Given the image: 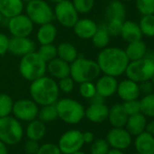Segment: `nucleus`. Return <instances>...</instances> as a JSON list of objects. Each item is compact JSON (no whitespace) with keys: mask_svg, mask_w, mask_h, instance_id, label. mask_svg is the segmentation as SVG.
Wrapping results in <instances>:
<instances>
[{"mask_svg":"<svg viewBox=\"0 0 154 154\" xmlns=\"http://www.w3.org/2000/svg\"><path fill=\"white\" fill-rule=\"evenodd\" d=\"M96 62L104 75L117 78L125 73L130 60L124 50L118 47H106L99 52Z\"/></svg>","mask_w":154,"mask_h":154,"instance_id":"nucleus-1","label":"nucleus"},{"mask_svg":"<svg viewBox=\"0 0 154 154\" xmlns=\"http://www.w3.org/2000/svg\"><path fill=\"white\" fill-rule=\"evenodd\" d=\"M29 93L33 101L44 106L55 104L59 99L60 90L55 79L44 75L31 82Z\"/></svg>","mask_w":154,"mask_h":154,"instance_id":"nucleus-2","label":"nucleus"},{"mask_svg":"<svg viewBox=\"0 0 154 154\" xmlns=\"http://www.w3.org/2000/svg\"><path fill=\"white\" fill-rule=\"evenodd\" d=\"M101 74L97 62L93 60L86 59L83 56L78 58L70 64V77L75 83L93 81Z\"/></svg>","mask_w":154,"mask_h":154,"instance_id":"nucleus-3","label":"nucleus"},{"mask_svg":"<svg viewBox=\"0 0 154 154\" xmlns=\"http://www.w3.org/2000/svg\"><path fill=\"white\" fill-rule=\"evenodd\" d=\"M19 72L27 81H34L46 73V62L35 51L21 57L19 62Z\"/></svg>","mask_w":154,"mask_h":154,"instance_id":"nucleus-4","label":"nucleus"},{"mask_svg":"<svg viewBox=\"0 0 154 154\" xmlns=\"http://www.w3.org/2000/svg\"><path fill=\"white\" fill-rule=\"evenodd\" d=\"M58 118L68 125H76L80 123L85 115L84 106L73 98L58 99L55 103Z\"/></svg>","mask_w":154,"mask_h":154,"instance_id":"nucleus-5","label":"nucleus"},{"mask_svg":"<svg viewBox=\"0 0 154 154\" xmlns=\"http://www.w3.org/2000/svg\"><path fill=\"white\" fill-rule=\"evenodd\" d=\"M24 137V129L19 120L14 116L0 118V141L6 145H15Z\"/></svg>","mask_w":154,"mask_h":154,"instance_id":"nucleus-6","label":"nucleus"},{"mask_svg":"<svg viewBox=\"0 0 154 154\" xmlns=\"http://www.w3.org/2000/svg\"><path fill=\"white\" fill-rule=\"evenodd\" d=\"M25 14L34 24L42 25L51 23L54 17V10L45 0H30L25 5Z\"/></svg>","mask_w":154,"mask_h":154,"instance_id":"nucleus-7","label":"nucleus"},{"mask_svg":"<svg viewBox=\"0 0 154 154\" xmlns=\"http://www.w3.org/2000/svg\"><path fill=\"white\" fill-rule=\"evenodd\" d=\"M125 74L127 78L136 83L151 80L154 74V61L152 58L144 57L141 60L130 61Z\"/></svg>","mask_w":154,"mask_h":154,"instance_id":"nucleus-8","label":"nucleus"},{"mask_svg":"<svg viewBox=\"0 0 154 154\" xmlns=\"http://www.w3.org/2000/svg\"><path fill=\"white\" fill-rule=\"evenodd\" d=\"M54 17L65 28H73L79 19V13L71 0H64L54 7Z\"/></svg>","mask_w":154,"mask_h":154,"instance_id":"nucleus-9","label":"nucleus"},{"mask_svg":"<svg viewBox=\"0 0 154 154\" xmlns=\"http://www.w3.org/2000/svg\"><path fill=\"white\" fill-rule=\"evenodd\" d=\"M38 112V105L32 99L24 98L14 102L12 114L19 121L31 122L37 118Z\"/></svg>","mask_w":154,"mask_h":154,"instance_id":"nucleus-10","label":"nucleus"},{"mask_svg":"<svg viewBox=\"0 0 154 154\" xmlns=\"http://www.w3.org/2000/svg\"><path fill=\"white\" fill-rule=\"evenodd\" d=\"M84 145L83 140V133L79 130L73 129L64 133L59 141L58 148L62 154H72L77 151H80Z\"/></svg>","mask_w":154,"mask_h":154,"instance_id":"nucleus-11","label":"nucleus"},{"mask_svg":"<svg viewBox=\"0 0 154 154\" xmlns=\"http://www.w3.org/2000/svg\"><path fill=\"white\" fill-rule=\"evenodd\" d=\"M7 28L12 37H29L34 24L25 14H20L7 19Z\"/></svg>","mask_w":154,"mask_h":154,"instance_id":"nucleus-12","label":"nucleus"},{"mask_svg":"<svg viewBox=\"0 0 154 154\" xmlns=\"http://www.w3.org/2000/svg\"><path fill=\"white\" fill-rule=\"evenodd\" d=\"M111 149L124 151L128 149L133 143V136L124 127H113L107 134L105 139Z\"/></svg>","mask_w":154,"mask_h":154,"instance_id":"nucleus-13","label":"nucleus"},{"mask_svg":"<svg viewBox=\"0 0 154 154\" xmlns=\"http://www.w3.org/2000/svg\"><path fill=\"white\" fill-rule=\"evenodd\" d=\"M8 51L17 57H23L35 51V43L29 37H12L9 41Z\"/></svg>","mask_w":154,"mask_h":154,"instance_id":"nucleus-14","label":"nucleus"},{"mask_svg":"<svg viewBox=\"0 0 154 154\" xmlns=\"http://www.w3.org/2000/svg\"><path fill=\"white\" fill-rule=\"evenodd\" d=\"M73 29L78 38L91 40L98 29V24L91 18H79Z\"/></svg>","mask_w":154,"mask_h":154,"instance_id":"nucleus-15","label":"nucleus"},{"mask_svg":"<svg viewBox=\"0 0 154 154\" xmlns=\"http://www.w3.org/2000/svg\"><path fill=\"white\" fill-rule=\"evenodd\" d=\"M118 83L116 78L103 74V76L97 79L95 83L96 92L104 98L110 97L116 93Z\"/></svg>","mask_w":154,"mask_h":154,"instance_id":"nucleus-16","label":"nucleus"},{"mask_svg":"<svg viewBox=\"0 0 154 154\" xmlns=\"http://www.w3.org/2000/svg\"><path fill=\"white\" fill-rule=\"evenodd\" d=\"M119 97L123 101L138 99L141 96L139 83H136L129 79H124L118 83L117 91Z\"/></svg>","mask_w":154,"mask_h":154,"instance_id":"nucleus-17","label":"nucleus"},{"mask_svg":"<svg viewBox=\"0 0 154 154\" xmlns=\"http://www.w3.org/2000/svg\"><path fill=\"white\" fill-rule=\"evenodd\" d=\"M46 72L54 79H61L70 76V64L58 57L46 63Z\"/></svg>","mask_w":154,"mask_h":154,"instance_id":"nucleus-18","label":"nucleus"},{"mask_svg":"<svg viewBox=\"0 0 154 154\" xmlns=\"http://www.w3.org/2000/svg\"><path fill=\"white\" fill-rule=\"evenodd\" d=\"M109 114V107L104 104H91L85 109L84 117L90 122L100 124L107 120Z\"/></svg>","mask_w":154,"mask_h":154,"instance_id":"nucleus-19","label":"nucleus"},{"mask_svg":"<svg viewBox=\"0 0 154 154\" xmlns=\"http://www.w3.org/2000/svg\"><path fill=\"white\" fill-rule=\"evenodd\" d=\"M24 10V0H0V13L4 18L10 19L23 14Z\"/></svg>","mask_w":154,"mask_h":154,"instance_id":"nucleus-20","label":"nucleus"},{"mask_svg":"<svg viewBox=\"0 0 154 154\" xmlns=\"http://www.w3.org/2000/svg\"><path fill=\"white\" fill-rule=\"evenodd\" d=\"M147 123L148 121L146 116L143 114L139 113L133 116H130L128 117L124 128L132 136H137L140 134L145 132Z\"/></svg>","mask_w":154,"mask_h":154,"instance_id":"nucleus-21","label":"nucleus"},{"mask_svg":"<svg viewBox=\"0 0 154 154\" xmlns=\"http://www.w3.org/2000/svg\"><path fill=\"white\" fill-rule=\"evenodd\" d=\"M56 36L57 28L52 22L39 25V28L36 32V40L40 45L54 43Z\"/></svg>","mask_w":154,"mask_h":154,"instance_id":"nucleus-22","label":"nucleus"},{"mask_svg":"<svg viewBox=\"0 0 154 154\" xmlns=\"http://www.w3.org/2000/svg\"><path fill=\"white\" fill-rule=\"evenodd\" d=\"M128 117L129 116L125 113L122 104H115L111 108H109L107 120L113 127H124L128 120Z\"/></svg>","mask_w":154,"mask_h":154,"instance_id":"nucleus-23","label":"nucleus"},{"mask_svg":"<svg viewBox=\"0 0 154 154\" xmlns=\"http://www.w3.org/2000/svg\"><path fill=\"white\" fill-rule=\"evenodd\" d=\"M135 137L134 146L136 152L140 154L154 153V136L145 131Z\"/></svg>","mask_w":154,"mask_h":154,"instance_id":"nucleus-24","label":"nucleus"},{"mask_svg":"<svg viewBox=\"0 0 154 154\" xmlns=\"http://www.w3.org/2000/svg\"><path fill=\"white\" fill-rule=\"evenodd\" d=\"M121 36L125 42L129 43L132 42L142 40L143 32L138 23H136L133 21L127 20L123 22L122 32H121Z\"/></svg>","mask_w":154,"mask_h":154,"instance_id":"nucleus-25","label":"nucleus"},{"mask_svg":"<svg viewBox=\"0 0 154 154\" xmlns=\"http://www.w3.org/2000/svg\"><path fill=\"white\" fill-rule=\"evenodd\" d=\"M46 133L45 124L40 121L39 119H34L31 122H28V125L25 129V135L28 140L40 141L42 140Z\"/></svg>","mask_w":154,"mask_h":154,"instance_id":"nucleus-26","label":"nucleus"},{"mask_svg":"<svg viewBox=\"0 0 154 154\" xmlns=\"http://www.w3.org/2000/svg\"><path fill=\"white\" fill-rule=\"evenodd\" d=\"M124 51L126 53L128 60L130 61H134V60H141L146 56L147 47L143 41L139 40V41L129 42Z\"/></svg>","mask_w":154,"mask_h":154,"instance_id":"nucleus-27","label":"nucleus"},{"mask_svg":"<svg viewBox=\"0 0 154 154\" xmlns=\"http://www.w3.org/2000/svg\"><path fill=\"white\" fill-rule=\"evenodd\" d=\"M57 48V57L69 64L74 62L79 56L78 51L76 47L69 42H63L56 46Z\"/></svg>","mask_w":154,"mask_h":154,"instance_id":"nucleus-28","label":"nucleus"},{"mask_svg":"<svg viewBox=\"0 0 154 154\" xmlns=\"http://www.w3.org/2000/svg\"><path fill=\"white\" fill-rule=\"evenodd\" d=\"M106 16L108 20L119 19L125 21L126 9L123 3L120 0H113L109 3L105 10Z\"/></svg>","mask_w":154,"mask_h":154,"instance_id":"nucleus-29","label":"nucleus"},{"mask_svg":"<svg viewBox=\"0 0 154 154\" xmlns=\"http://www.w3.org/2000/svg\"><path fill=\"white\" fill-rule=\"evenodd\" d=\"M110 37L111 36L107 31L106 24H103L100 26L98 25V29L91 40L94 47L102 50L108 47V44L110 42Z\"/></svg>","mask_w":154,"mask_h":154,"instance_id":"nucleus-30","label":"nucleus"},{"mask_svg":"<svg viewBox=\"0 0 154 154\" xmlns=\"http://www.w3.org/2000/svg\"><path fill=\"white\" fill-rule=\"evenodd\" d=\"M58 118L57 110L55 104L54 105H47L42 106L41 109H39L37 119L42 121L43 123H50Z\"/></svg>","mask_w":154,"mask_h":154,"instance_id":"nucleus-31","label":"nucleus"},{"mask_svg":"<svg viewBox=\"0 0 154 154\" xmlns=\"http://www.w3.org/2000/svg\"><path fill=\"white\" fill-rule=\"evenodd\" d=\"M141 113L146 117L154 118V93L143 96L140 100Z\"/></svg>","mask_w":154,"mask_h":154,"instance_id":"nucleus-32","label":"nucleus"},{"mask_svg":"<svg viewBox=\"0 0 154 154\" xmlns=\"http://www.w3.org/2000/svg\"><path fill=\"white\" fill-rule=\"evenodd\" d=\"M36 52L46 63L57 57V48L53 43L40 45Z\"/></svg>","mask_w":154,"mask_h":154,"instance_id":"nucleus-33","label":"nucleus"},{"mask_svg":"<svg viewBox=\"0 0 154 154\" xmlns=\"http://www.w3.org/2000/svg\"><path fill=\"white\" fill-rule=\"evenodd\" d=\"M143 35L154 37V14L143 15L139 23Z\"/></svg>","mask_w":154,"mask_h":154,"instance_id":"nucleus-34","label":"nucleus"},{"mask_svg":"<svg viewBox=\"0 0 154 154\" xmlns=\"http://www.w3.org/2000/svg\"><path fill=\"white\" fill-rule=\"evenodd\" d=\"M14 101L7 94H0V118L8 116L12 114Z\"/></svg>","mask_w":154,"mask_h":154,"instance_id":"nucleus-35","label":"nucleus"},{"mask_svg":"<svg viewBox=\"0 0 154 154\" xmlns=\"http://www.w3.org/2000/svg\"><path fill=\"white\" fill-rule=\"evenodd\" d=\"M79 93L85 99H91L97 92L93 81H87L79 84Z\"/></svg>","mask_w":154,"mask_h":154,"instance_id":"nucleus-36","label":"nucleus"},{"mask_svg":"<svg viewBox=\"0 0 154 154\" xmlns=\"http://www.w3.org/2000/svg\"><path fill=\"white\" fill-rule=\"evenodd\" d=\"M91 144V154H107L110 150V146L105 139H96Z\"/></svg>","mask_w":154,"mask_h":154,"instance_id":"nucleus-37","label":"nucleus"},{"mask_svg":"<svg viewBox=\"0 0 154 154\" xmlns=\"http://www.w3.org/2000/svg\"><path fill=\"white\" fill-rule=\"evenodd\" d=\"M72 3L79 14L90 13L95 4V0H72Z\"/></svg>","mask_w":154,"mask_h":154,"instance_id":"nucleus-38","label":"nucleus"},{"mask_svg":"<svg viewBox=\"0 0 154 154\" xmlns=\"http://www.w3.org/2000/svg\"><path fill=\"white\" fill-rule=\"evenodd\" d=\"M136 7L143 15L154 14V0H136Z\"/></svg>","mask_w":154,"mask_h":154,"instance_id":"nucleus-39","label":"nucleus"},{"mask_svg":"<svg viewBox=\"0 0 154 154\" xmlns=\"http://www.w3.org/2000/svg\"><path fill=\"white\" fill-rule=\"evenodd\" d=\"M123 22L124 21L119 20V19L108 20V23L106 24V28H107V31H108L110 36L117 37V36L121 35V32H122Z\"/></svg>","mask_w":154,"mask_h":154,"instance_id":"nucleus-40","label":"nucleus"},{"mask_svg":"<svg viewBox=\"0 0 154 154\" xmlns=\"http://www.w3.org/2000/svg\"><path fill=\"white\" fill-rule=\"evenodd\" d=\"M122 105L128 116L141 113V104H140V100L138 99L124 101V103Z\"/></svg>","mask_w":154,"mask_h":154,"instance_id":"nucleus-41","label":"nucleus"},{"mask_svg":"<svg viewBox=\"0 0 154 154\" xmlns=\"http://www.w3.org/2000/svg\"><path fill=\"white\" fill-rule=\"evenodd\" d=\"M74 84H75V82L70 76L61 79L57 82L59 90L64 94H70L71 92H73V90L74 88Z\"/></svg>","mask_w":154,"mask_h":154,"instance_id":"nucleus-42","label":"nucleus"},{"mask_svg":"<svg viewBox=\"0 0 154 154\" xmlns=\"http://www.w3.org/2000/svg\"><path fill=\"white\" fill-rule=\"evenodd\" d=\"M36 154H62V152L56 144L47 143L43 145H40Z\"/></svg>","mask_w":154,"mask_h":154,"instance_id":"nucleus-43","label":"nucleus"},{"mask_svg":"<svg viewBox=\"0 0 154 154\" xmlns=\"http://www.w3.org/2000/svg\"><path fill=\"white\" fill-rule=\"evenodd\" d=\"M39 143L36 141H33V140H27L25 143L24 145V150L26 154H36L38 150H39Z\"/></svg>","mask_w":154,"mask_h":154,"instance_id":"nucleus-44","label":"nucleus"},{"mask_svg":"<svg viewBox=\"0 0 154 154\" xmlns=\"http://www.w3.org/2000/svg\"><path fill=\"white\" fill-rule=\"evenodd\" d=\"M10 38L4 32H0V56H4L8 52Z\"/></svg>","mask_w":154,"mask_h":154,"instance_id":"nucleus-45","label":"nucleus"},{"mask_svg":"<svg viewBox=\"0 0 154 154\" xmlns=\"http://www.w3.org/2000/svg\"><path fill=\"white\" fill-rule=\"evenodd\" d=\"M139 88H140L141 94H143L144 96H146L151 93H153L154 84L151 80L143 81V82L139 83Z\"/></svg>","mask_w":154,"mask_h":154,"instance_id":"nucleus-46","label":"nucleus"},{"mask_svg":"<svg viewBox=\"0 0 154 154\" xmlns=\"http://www.w3.org/2000/svg\"><path fill=\"white\" fill-rule=\"evenodd\" d=\"M83 140H84V144L85 143H92L94 141V134L90 131L84 132V133H83Z\"/></svg>","mask_w":154,"mask_h":154,"instance_id":"nucleus-47","label":"nucleus"},{"mask_svg":"<svg viewBox=\"0 0 154 154\" xmlns=\"http://www.w3.org/2000/svg\"><path fill=\"white\" fill-rule=\"evenodd\" d=\"M104 97H103L102 96H100L99 94H95L91 99H90V101H91V104H103V103H104Z\"/></svg>","mask_w":154,"mask_h":154,"instance_id":"nucleus-48","label":"nucleus"},{"mask_svg":"<svg viewBox=\"0 0 154 154\" xmlns=\"http://www.w3.org/2000/svg\"><path fill=\"white\" fill-rule=\"evenodd\" d=\"M145 131L147 133H149L150 134H152V136H154V118H152V120H151L150 122L147 123Z\"/></svg>","mask_w":154,"mask_h":154,"instance_id":"nucleus-49","label":"nucleus"},{"mask_svg":"<svg viewBox=\"0 0 154 154\" xmlns=\"http://www.w3.org/2000/svg\"><path fill=\"white\" fill-rule=\"evenodd\" d=\"M6 146L7 145L5 143L0 141V154H8V150Z\"/></svg>","mask_w":154,"mask_h":154,"instance_id":"nucleus-50","label":"nucleus"},{"mask_svg":"<svg viewBox=\"0 0 154 154\" xmlns=\"http://www.w3.org/2000/svg\"><path fill=\"white\" fill-rule=\"evenodd\" d=\"M107 154H124L123 151L116 150V149H110Z\"/></svg>","mask_w":154,"mask_h":154,"instance_id":"nucleus-51","label":"nucleus"},{"mask_svg":"<svg viewBox=\"0 0 154 154\" xmlns=\"http://www.w3.org/2000/svg\"><path fill=\"white\" fill-rule=\"evenodd\" d=\"M63 1H64V0H49V2H51V3H53V4H54V5H56V4H58V3H61V2H63Z\"/></svg>","mask_w":154,"mask_h":154,"instance_id":"nucleus-52","label":"nucleus"},{"mask_svg":"<svg viewBox=\"0 0 154 154\" xmlns=\"http://www.w3.org/2000/svg\"><path fill=\"white\" fill-rule=\"evenodd\" d=\"M72 154H86V153L80 150V151H77V152H74V153H72Z\"/></svg>","mask_w":154,"mask_h":154,"instance_id":"nucleus-53","label":"nucleus"},{"mask_svg":"<svg viewBox=\"0 0 154 154\" xmlns=\"http://www.w3.org/2000/svg\"><path fill=\"white\" fill-rule=\"evenodd\" d=\"M3 19H4V17H3V15L1 14V13H0V24H1L2 22H3Z\"/></svg>","mask_w":154,"mask_h":154,"instance_id":"nucleus-54","label":"nucleus"},{"mask_svg":"<svg viewBox=\"0 0 154 154\" xmlns=\"http://www.w3.org/2000/svg\"><path fill=\"white\" fill-rule=\"evenodd\" d=\"M151 81H152V82L154 84V74H153V76H152V79H151Z\"/></svg>","mask_w":154,"mask_h":154,"instance_id":"nucleus-55","label":"nucleus"},{"mask_svg":"<svg viewBox=\"0 0 154 154\" xmlns=\"http://www.w3.org/2000/svg\"><path fill=\"white\" fill-rule=\"evenodd\" d=\"M152 60H153V61H154V52H153V55H152Z\"/></svg>","mask_w":154,"mask_h":154,"instance_id":"nucleus-56","label":"nucleus"},{"mask_svg":"<svg viewBox=\"0 0 154 154\" xmlns=\"http://www.w3.org/2000/svg\"><path fill=\"white\" fill-rule=\"evenodd\" d=\"M124 1H132V0H124Z\"/></svg>","mask_w":154,"mask_h":154,"instance_id":"nucleus-57","label":"nucleus"},{"mask_svg":"<svg viewBox=\"0 0 154 154\" xmlns=\"http://www.w3.org/2000/svg\"><path fill=\"white\" fill-rule=\"evenodd\" d=\"M133 154H140V153H138V152H135V153H133Z\"/></svg>","mask_w":154,"mask_h":154,"instance_id":"nucleus-58","label":"nucleus"},{"mask_svg":"<svg viewBox=\"0 0 154 154\" xmlns=\"http://www.w3.org/2000/svg\"><path fill=\"white\" fill-rule=\"evenodd\" d=\"M25 1H26V2H28V1H30V0H25Z\"/></svg>","mask_w":154,"mask_h":154,"instance_id":"nucleus-59","label":"nucleus"},{"mask_svg":"<svg viewBox=\"0 0 154 154\" xmlns=\"http://www.w3.org/2000/svg\"><path fill=\"white\" fill-rule=\"evenodd\" d=\"M153 154H154V153H153Z\"/></svg>","mask_w":154,"mask_h":154,"instance_id":"nucleus-60","label":"nucleus"}]
</instances>
